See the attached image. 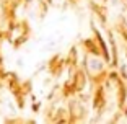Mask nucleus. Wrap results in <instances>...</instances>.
<instances>
[{
  "label": "nucleus",
  "mask_w": 127,
  "mask_h": 124,
  "mask_svg": "<svg viewBox=\"0 0 127 124\" xmlns=\"http://www.w3.org/2000/svg\"><path fill=\"white\" fill-rule=\"evenodd\" d=\"M88 67H90L91 72H99L101 69H103V62H101L99 59H95V57H91V59L88 60Z\"/></svg>",
  "instance_id": "obj_1"
}]
</instances>
